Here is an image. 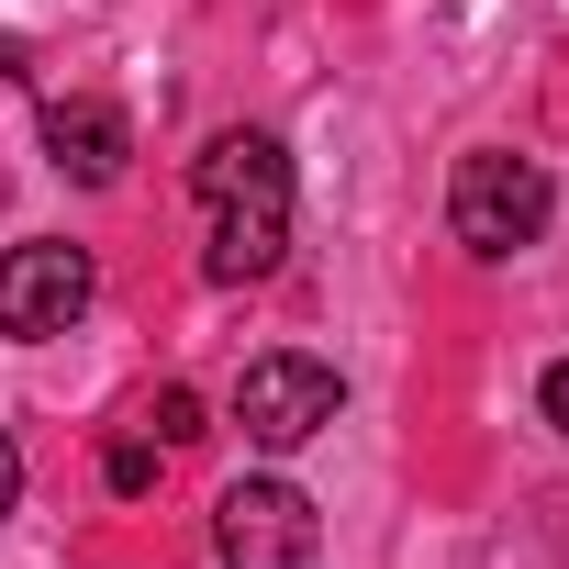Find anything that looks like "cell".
Here are the masks:
<instances>
[{"label":"cell","instance_id":"cell-4","mask_svg":"<svg viewBox=\"0 0 569 569\" xmlns=\"http://www.w3.org/2000/svg\"><path fill=\"white\" fill-rule=\"evenodd\" d=\"M90 291H101L90 246H68V234H23L12 257H0V336H12V347H46V336H68V325L90 313Z\"/></svg>","mask_w":569,"mask_h":569},{"label":"cell","instance_id":"cell-8","mask_svg":"<svg viewBox=\"0 0 569 569\" xmlns=\"http://www.w3.org/2000/svg\"><path fill=\"white\" fill-rule=\"evenodd\" d=\"M101 480H112V491H146V480H157V436H123V447L101 458Z\"/></svg>","mask_w":569,"mask_h":569},{"label":"cell","instance_id":"cell-5","mask_svg":"<svg viewBox=\"0 0 569 569\" xmlns=\"http://www.w3.org/2000/svg\"><path fill=\"white\" fill-rule=\"evenodd\" d=\"M212 547H223V569H313L325 558V525H313V502L291 491V480H234L223 502H212Z\"/></svg>","mask_w":569,"mask_h":569},{"label":"cell","instance_id":"cell-1","mask_svg":"<svg viewBox=\"0 0 569 569\" xmlns=\"http://www.w3.org/2000/svg\"><path fill=\"white\" fill-rule=\"evenodd\" d=\"M190 190H201V223H212L201 268L223 279V291H246V279H268L279 257H291V157H279V134L223 123V134L201 146Z\"/></svg>","mask_w":569,"mask_h":569},{"label":"cell","instance_id":"cell-10","mask_svg":"<svg viewBox=\"0 0 569 569\" xmlns=\"http://www.w3.org/2000/svg\"><path fill=\"white\" fill-rule=\"evenodd\" d=\"M23 502V447H12V425H0V513Z\"/></svg>","mask_w":569,"mask_h":569},{"label":"cell","instance_id":"cell-9","mask_svg":"<svg viewBox=\"0 0 569 569\" xmlns=\"http://www.w3.org/2000/svg\"><path fill=\"white\" fill-rule=\"evenodd\" d=\"M536 413H547V436H569V358L536 380Z\"/></svg>","mask_w":569,"mask_h":569},{"label":"cell","instance_id":"cell-3","mask_svg":"<svg viewBox=\"0 0 569 569\" xmlns=\"http://www.w3.org/2000/svg\"><path fill=\"white\" fill-rule=\"evenodd\" d=\"M336 402H347V380H336L325 358H302V347L246 358V380H234V425H246V447H268V458L313 447V436L336 425Z\"/></svg>","mask_w":569,"mask_h":569},{"label":"cell","instance_id":"cell-2","mask_svg":"<svg viewBox=\"0 0 569 569\" xmlns=\"http://www.w3.org/2000/svg\"><path fill=\"white\" fill-rule=\"evenodd\" d=\"M547 212H558V179L536 157H513V146H469L458 179H447V234L469 257H525L547 234Z\"/></svg>","mask_w":569,"mask_h":569},{"label":"cell","instance_id":"cell-6","mask_svg":"<svg viewBox=\"0 0 569 569\" xmlns=\"http://www.w3.org/2000/svg\"><path fill=\"white\" fill-rule=\"evenodd\" d=\"M123 157H134V123H123L112 101H46V168H57V179L112 190Z\"/></svg>","mask_w":569,"mask_h":569},{"label":"cell","instance_id":"cell-7","mask_svg":"<svg viewBox=\"0 0 569 569\" xmlns=\"http://www.w3.org/2000/svg\"><path fill=\"white\" fill-rule=\"evenodd\" d=\"M146 436H157V447H190V436H201V391H179V380H168V391L146 402Z\"/></svg>","mask_w":569,"mask_h":569}]
</instances>
